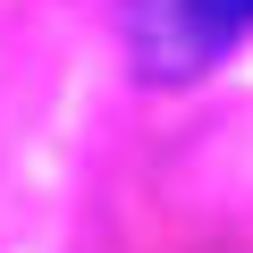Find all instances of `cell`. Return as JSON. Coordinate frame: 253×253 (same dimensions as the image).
<instances>
[{"instance_id": "6da1fadb", "label": "cell", "mask_w": 253, "mask_h": 253, "mask_svg": "<svg viewBox=\"0 0 253 253\" xmlns=\"http://www.w3.org/2000/svg\"><path fill=\"white\" fill-rule=\"evenodd\" d=\"M253 34V0H135L126 59L144 84H194Z\"/></svg>"}]
</instances>
